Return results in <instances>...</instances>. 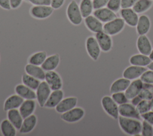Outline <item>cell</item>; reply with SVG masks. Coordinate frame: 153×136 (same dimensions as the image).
Listing matches in <instances>:
<instances>
[{
    "mask_svg": "<svg viewBox=\"0 0 153 136\" xmlns=\"http://www.w3.org/2000/svg\"><path fill=\"white\" fill-rule=\"evenodd\" d=\"M120 15L125 23L131 27H135L137 25L139 16L132 8H121L120 10Z\"/></svg>",
    "mask_w": 153,
    "mask_h": 136,
    "instance_id": "obj_13",
    "label": "cell"
},
{
    "mask_svg": "<svg viewBox=\"0 0 153 136\" xmlns=\"http://www.w3.org/2000/svg\"><path fill=\"white\" fill-rule=\"evenodd\" d=\"M140 133L143 136H152L153 125L143 120L142 122V129Z\"/></svg>",
    "mask_w": 153,
    "mask_h": 136,
    "instance_id": "obj_37",
    "label": "cell"
},
{
    "mask_svg": "<svg viewBox=\"0 0 153 136\" xmlns=\"http://www.w3.org/2000/svg\"><path fill=\"white\" fill-rule=\"evenodd\" d=\"M85 47L87 53L94 61H97L100 54V47L96 38L93 36L88 37L85 42Z\"/></svg>",
    "mask_w": 153,
    "mask_h": 136,
    "instance_id": "obj_6",
    "label": "cell"
},
{
    "mask_svg": "<svg viewBox=\"0 0 153 136\" xmlns=\"http://www.w3.org/2000/svg\"><path fill=\"white\" fill-rule=\"evenodd\" d=\"M140 78L144 83L153 84V71L146 70L140 77Z\"/></svg>",
    "mask_w": 153,
    "mask_h": 136,
    "instance_id": "obj_38",
    "label": "cell"
},
{
    "mask_svg": "<svg viewBox=\"0 0 153 136\" xmlns=\"http://www.w3.org/2000/svg\"><path fill=\"white\" fill-rule=\"evenodd\" d=\"M137 49L140 53L149 56L152 47L151 43L146 35H139L136 42Z\"/></svg>",
    "mask_w": 153,
    "mask_h": 136,
    "instance_id": "obj_16",
    "label": "cell"
},
{
    "mask_svg": "<svg viewBox=\"0 0 153 136\" xmlns=\"http://www.w3.org/2000/svg\"><path fill=\"white\" fill-rule=\"evenodd\" d=\"M137 0H121V8L132 7Z\"/></svg>",
    "mask_w": 153,
    "mask_h": 136,
    "instance_id": "obj_42",
    "label": "cell"
},
{
    "mask_svg": "<svg viewBox=\"0 0 153 136\" xmlns=\"http://www.w3.org/2000/svg\"><path fill=\"white\" fill-rule=\"evenodd\" d=\"M146 70H147V68L145 67H139L131 65L124 70L123 72V76L128 80H133L137 78H139L142 74Z\"/></svg>",
    "mask_w": 153,
    "mask_h": 136,
    "instance_id": "obj_11",
    "label": "cell"
},
{
    "mask_svg": "<svg viewBox=\"0 0 153 136\" xmlns=\"http://www.w3.org/2000/svg\"><path fill=\"white\" fill-rule=\"evenodd\" d=\"M47 58V53L45 52L41 51L33 54L29 59V64L35 65H41Z\"/></svg>",
    "mask_w": 153,
    "mask_h": 136,
    "instance_id": "obj_34",
    "label": "cell"
},
{
    "mask_svg": "<svg viewBox=\"0 0 153 136\" xmlns=\"http://www.w3.org/2000/svg\"><path fill=\"white\" fill-rule=\"evenodd\" d=\"M0 128L4 136H15L16 135V128L8 119L2 120Z\"/></svg>",
    "mask_w": 153,
    "mask_h": 136,
    "instance_id": "obj_31",
    "label": "cell"
},
{
    "mask_svg": "<svg viewBox=\"0 0 153 136\" xmlns=\"http://www.w3.org/2000/svg\"><path fill=\"white\" fill-rule=\"evenodd\" d=\"M23 101L24 99L19 95H12L5 100L4 104V110L8 111L11 109L18 108Z\"/></svg>",
    "mask_w": 153,
    "mask_h": 136,
    "instance_id": "obj_22",
    "label": "cell"
},
{
    "mask_svg": "<svg viewBox=\"0 0 153 136\" xmlns=\"http://www.w3.org/2000/svg\"><path fill=\"white\" fill-rule=\"evenodd\" d=\"M106 7L112 11L117 13L121 8V0H109Z\"/></svg>",
    "mask_w": 153,
    "mask_h": 136,
    "instance_id": "obj_39",
    "label": "cell"
},
{
    "mask_svg": "<svg viewBox=\"0 0 153 136\" xmlns=\"http://www.w3.org/2000/svg\"><path fill=\"white\" fill-rule=\"evenodd\" d=\"M118 123L122 131L130 135H136L141 132L142 122L139 119L118 116Z\"/></svg>",
    "mask_w": 153,
    "mask_h": 136,
    "instance_id": "obj_1",
    "label": "cell"
},
{
    "mask_svg": "<svg viewBox=\"0 0 153 136\" xmlns=\"http://www.w3.org/2000/svg\"><path fill=\"white\" fill-rule=\"evenodd\" d=\"M95 37L102 51L108 52L111 50L112 47V40L111 35L103 31H101L96 33Z\"/></svg>",
    "mask_w": 153,
    "mask_h": 136,
    "instance_id": "obj_10",
    "label": "cell"
},
{
    "mask_svg": "<svg viewBox=\"0 0 153 136\" xmlns=\"http://www.w3.org/2000/svg\"><path fill=\"white\" fill-rule=\"evenodd\" d=\"M60 57L58 54H54L47 57L41 65L42 68L45 71H53L59 65Z\"/></svg>",
    "mask_w": 153,
    "mask_h": 136,
    "instance_id": "obj_28",
    "label": "cell"
},
{
    "mask_svg": "<svg viewBox=\"0 0 153 136\" xmlns=\"http://www.w3.org/2000/svg\"><path fill=\"white\" fill-rule=\"evenodd\" d=\"M35 5H50L51 0H27Z\"/></svg>",
    "mask_w": 153,
    "mask_h": 136,
    "instance_id": "obj_43",
    "label": "cell"
},
{
    "mask_svg": "<svg viewBox=\"0 0 153 136\" xmlns=\"http://www.w3.org/2000/svg\"><path fill=\"white\" fill-rule=\"evenodd\" d=\"M150 27L151 22L149 18L146 15L140 16L136 25V31L138 35H146L149 31Z\"/></svg>",
    "mask_w": 153,
    "mask_h": 136,
    "instance_id": "obj_21",
    "label": "cell"
},
{
    "mask_svg": "<svg viewBox=\"0 0 153 136\" xmlns=\"http://www.w3.org/2000/svg\"><path fill=\"white\" fill-rule=\"evenodd\" d=\"M16 93L25 99H35L36 98L34 90L30 89L24 84H20L15 87Z\"/></svg>",
    "mask_w": 153,
    "mask_h": 136,
    "instance_id": "obj_19",
    "label": "cell"
},
{
    "mask_svg": "<svg viewBox=\"0 0 153 136\" xmlns=\"http://www.w3.org/2000/svg\"><path fill=\"white\" fill-rule=\"evenodd\" d=\"M37 119L35 115L31 114L24 119L22 126L19 130L20 133L26 134L31 132L35 127Z\"/></svg>",
    "mask_w": 153,
    "mask_h": 136,
    "instance_id": "obj_27",
    "label": "cell"
},
{
    "mask_svg": "<svg viewBox=\"0 0 153 136\" xmlns=\"http://www.w3.org/2000/svg\"><path fill=\"white\" fill-rule=\"evenodd\" d=\"M45 80L52 90L61 89L62 81L59 74L56 71H46Z\"/></svg>",
    "mask_w": 153,
    "mask_h": 136,
    "instance_id": "obj_12",
    "label": "cell"
},
{
    "mask_svg": "<svg viewBox=\"0 0 153 136\" xmlns=\"http://www.w3.org/2000/svg\"><path fill=\"white\" fill-rule=\"evenodd\" d=\"M150 101H151V110L153 111V97L151 98Z\"/></svg>",
    "mask_w": 153,
    "mask_h": 136,
    "instance_id": "obj_50",
    "label": "cell"
},
{
    "mask_svg": "<svg viewBox=\"0 0 153 136\" xmlns=\"http://www.w3.org/2000/svg\"><path fill=\"white\" fill-rule=\"evenodd\" d=\"M54 8L50 5H34L30 10L32 17L38 19H44L51 15Z\"/></svg>",
    "mask_w": 153,
    "mask_h": 136,
    "instance_id": "obj_9",
    "label": "cell"
},
{
    "mask_svg": "<svg viewBox=\"0 0 153 136\" xmlns=\"http://www.w3.org/2000/svg\"><path fill=\"white\" fill-rule=\"evenodd\" d=\"M23 0H10L11 8H17L22 4Z\"/></svg>",
    "mask_w": 153,
    "mask_h": 136,
    "instance_id": "obj_46",
    "label": "cell"
},
{
    "mask_svg": "<svg viewBox=\"0 0 153 136\" xmlns=\"http://www.w3.org/2000/svg\"><path fill=\"white\" fill-rule=\"evenodd\" d=\"M66 14L69 20L75 25H78L82 21V16L80 11L79 7L75 0H72L68 5L66 10Z\"/></svg>",
    "mask_w": 153,
    "mask_h": 136,
    "instance_id": "obj_2",
    "label": "cell"
},
{
    "mask_svg": "<svg viewBox=\"0 0 153 136\" xmlns=\"http://www.w3.org/2000/svg\"><path fill=\"white\" fill-rule=\"evenodd\" d=\"M131 100V104H133L134 106H136L142 100V99L139 95H137L134 97L133 98H132Z\"/></svg>",
    "mask_w": 153,
    "mask_h": 136,
    "instance_id": "obj_47",
    "label": "cell"
},
{
    "mask_svg": "<svg viewBox=\"0 0 153 136\" xmlns=\"http://www.w3.org/2000/svg\"><path fill=\"white\" fill-rule=\"evenodd\" d=\"M152 4V0H137L132 7V9L136 13L140 14L148 11Z\"/></svg>",
    "mask_w": 153,
    "mask_h": 136,
    "instance_id": "obj_30",
    "label": "cell"
},
{
    "mask_svg": "<svg viewBox=\"0 0 153 136\" xmlns=\"http://www.w3.org/2000/svg\"><path fill=\"white\" fill-rule=\"evenodd\" d=\"M63 92L61 89L53 90L44 104L46 108H54L63 99Z\"/></svg>",
    "mask_w": 153,
    "mask_h": 136,
    "instance_id": "obj_20",
    "label": "cell"
},
{
    "mask_svg": "<svg viewBox=\"0 0 153 136\" xmlns=\"http://www.w3.org/2000/svg\"><path fill=\"white\" fill-rule=\"evenodd\" d=\"M147 68L148 69L153 71V61H151V62L148 64V65L147 66Z\"/></svg>",
    "mask_w": 153,
    "mask_h": 136,
    "instance_id": "obj_48",
    "label": "cell"
},
{
    "mask_svg": "<svg viewBox=\"0 0 153 136\" xmlns=\"http://www.w3.org/2000/svg\"><path fill=\"white\" fill-rule=\"evenodd\" d=\"M65 0H51L50 5L54 9L60 8L64 4Z\"/></svg>",
    "mask_w": 153,
    "mask_h": 136,
    "instance_id": "obj_44",
    "label": "cell"
},
{
    "mask_svg": "<svg viewBox=\"0 0 153 136\" xmlns=\"http://www.w3.org/2000/svg\"><path fill=\"white\" fill-rule=\"evenodd\" d=\"M93 16L103 23L108 22L117 17L115 13L107 7L95 10L93 11Z\"/></svg>",
    "mask_w": 153,
    "mask_h": 136,
    "instance_id": "obj_15",
    "label": "cell"
},
{
    "mask_svg": "<svg viewBox=\"0 0 153 136\" xmlns=\"http://www.w3.org/2000/svg\"><path fill=\"white\" fill-rule=\"evenodd\" d=\"M151 62L149 56L141 53L132 55L129 59V62L132 65L139 67H147Z\"/></svg>",
    "mask_w": 153,
    "mask_h": 136,
    "instance_id": "obj_29",
    "label": "cell"
},
{
    "mask_svg": "<svg viewBox=\"0 0 153 136\" xmlns=\"http://www.w3.org/2000/svg\"><path fill=\"white\" fill-rule=\"evenodd\" d=\"M136 109L140 114L145 113L151 110V104L150 100L142 99L136 106Z\"/></svg>",
    "mask_w": 153,
    "mask_h": 136,
    "instance_id": "obj_35",
    "label": "cell"
},
{
    "mask_svg": "<svg viewBox=\"0 0 153 136\" xmlns=\"http://www.w3.org/2000/svg\"><path fill=\"white\" fill-rule=\"evenodd\" d=\"M25 71L26 74L39 80H45V72L42 68V67L38 65H35L30 64H27L25 67Z\"/></svg>",
    "mask_w": 153,
    "mask_h": 136,
    "instance_id": "obj_23",
    "label": "cell"
},
{
    "mask_svg": "<svg viewBox=\"0 0 153 136\" xmlns=\"http://www.w3.org/2000/svg\"><path fill=\"white\" fill-rule=\"evenodd\" d=\"M7 117L9 121L14 126L16 129L19 130L22 126L23 118L19 110L17 108L11 109L7 112Z\"/></svg>",
    "mask_w": 153,
    "mask_h": 136,
    "instance_id": "obj_24",
    "label": "cell"
},
{
    "mask_svg": "<svg viewBox=\"0 0 153 136\" xmlns=\"http://www.w3.org/2000/svg\"><path fill=\"white\" fill-rule=\"evenodd\" d=\"M143 82L140 78L133 80L130 82L129 86L125 90L124 93L128 99H131L136 96H137L143 89Z\"/></svg>",
    "mask_w": 153,
    "mask_h": 136,
    "instance_id": "obj_14",
    "label": "cell"
},
{
    "mask_svg": "<svg viewBox=\"0 0 153 136\" xmlns=\"http://www.w3.org/2000/svg\"><path fill=\"white\" fill-rule=\"evenodd\" d=\"M141 118L153 125V111L150 110L145 113L140 114Z\"/></svg>",
    "mask_w": 153,
    "mask_h": 136,
    "instance_id": "obj_41",
    "label": "cell"
},
{
    "mask_svg": "<svg viewBox=\"0 0 153 136\" xmlns=\"http://www.w3.org/2000/svg\"><path fill=\"white\" fill-rule=\"evenodd\" d=\"M36 107L34 99H26L19 107V111L23 119L32 114Z\"/></svg>",
    "mask_w": 153,
    "mask_h": 136,
    "instance_id": "obj_26",
    "label": "cell"
},
{
    "mask_svg": "<svg viewBox=\"0 0 153 136\" xmlns=\"http://www.w3.org/2000/svg\"><path fill=\"white\" fill-rule=\"evenodd\" d=\"M85 24L87 28L91 32L94 33H97L103 31V24L94 16L90 15L85 17L84 19Z\"/></svg>",
    "mask_w": 153,
    "mask_h": 136,
    "instance_id": "obj_18",
    "label": "cell"
},
{
    "mask_svg": "<svg viewBox=\"0 0 153 136\" xmlns=\"http://www.w3.org/2000/svg\"><path fill=\"white\" fill-rule=\"evenodd\" d=\"M152 93H153V86H152Z\"/></svg>",
    "mask_w": 153,
    "mask_h": 136,
    "instance_id": "obj_51",
    "label": "cell"
},
{
    "mask_svg": "<svg viewBox=\"0 0 153 136\" xmlns=\"http://www.w3.org/2000/svg\"><path fill=\"white\" fill-rule=\"evenodd\" d=\"M22 82L23 84L27 86V87H30V89L33 90H36L38 87L39 86L40 84V81L39 80L27 74H25L22 75Z\"/></svg>",
    "mask_w": 153,
    "mask_h": 136,
    "instance_id": "obj_33",
    "label": "cell"
},
{
    "mask_svg": "<svg viewBox=\"0 0 153 136\" xmlns=\"http://www.w3.org/2000/svg\"><path fill=\"white\" fill-rule=\"evenodd\" d=\"M131 80H128L124 77L120 78L115 80L110 87V92L111 93L120 92H125L129 86Z\"/></svg>",
    "mask_w": 153,
    "mask_h": 136,
    "instance_id": "obj_25",
    "label": "cell"
},
{
    "mask_svg": "<svg viewBox=\"0 0 153 136\" xmlns=\"http://www.w3.org/2000/svg\"><path fill=\"white\" fill-rule=\"evenodd\" d=\"M76 97H68L63 99L55 107L56 111L59 113H63L75 107L77 104Z\"/></svg>",
    "mask_w": 153,
    "mask_h": 136,
    "instance_id": "obj_17",
    "label": "cell"
},
{
    "mask_svg": "<svg viewBox=\"0 0 153 136\" xmlns=\"http://www.w3.org/2000/svg\"><path fill=\"white\" fill-rule=\"evenodd\" d=\"M102 106L104 111L111 117L117 119L119 116L118 105L110 96H104L101 100Z\"/></svg>",
    "mask_w": 153,
    "mask_h": 136,
    "instance_id": "obj_3",
    "label": "cell"
},
{
    "mask_svg": "<svg viewBox=\"0 0 153 136\" xmlns=\"http://www.w3.org/2000/svg\"><path fill=\"white\" fill-rule=\"evenodd\" d=\"M79 7L83 18L91 15L93 12V6L91 0H81Z\"/></svg>",
    "mask_w": 153,
    "mask_h": 136,
    "instance_id": "obj_32",
    "label": "cell"
},
{
    "mask_svg": "<svg viewBox=\"0 0 153 136\" xmlns=\"http://www.w3.org/2000/svg\"><path fill=\"white\" fill-rule=\"evenodd\" d=\"M84 110L81 107H74L62 113L61 119L68 123H74L81 120L84 116Z\"/></svg>",
    "mask_w": 153,
    "mask_h": 136,
    "instance_id": "obj_8",
    "label": "cell"
},
{
    "mask_svg": "<svg viewBox=\"0 0 153 136\" xmlns=\"http://www.w3.org/2000/svg\"><path fill=\"white\" fill-rule=\"evenodd\" d=\"M51 89L45 81L40 83L36 92V99L40 107H44V104L51 94Z\"/></svg>",
    "mask_w": 153,
    "mask_h": 136,
    "instance_id": "obj_5",
    "label": "cell"
},
{
    "mask_svg": "<svg viewBox=\"0 0 153 136\" xmlns=\"http://www.w3.org/2000/svg\"><path fill=\"white\" fill-rule=\"evenodd\" d=\"M119 116H121L125 117L133 118L140 119L141 118L140 114L134 106L131 103H124L118 105Z\"/></svg>",
    "mask_w": 153,
    "mask_h": 136,
    "instance_id": "obj_7",
    "label": "cell"
},
{
    "mask_svg": "<svg viewBox=\"0 0 153 136\" xmlns=\"http://www.w3.org/2000/svg\"><path fill=\"white\" fill-rule=\"evenodd\" d=\"M109 0H93V6L94 10L103 8L106 6Z\"/></svg>",
    "mask_w": 153,
    "mask_h": 136,
    "instance_id": "obj_40",
    "label": "cell"
},
{
    "mask_svg": "<svg viewBox=\"0 0 153 136\" xmlns=\"http://www.w3.org/2000/svg\"><path fill=\"white\" fill-rule=\"evenodd\" d=\"M111 97L118 105L127 102L128 100L124 92L113 93H112Z\"/></svg>",
    "mask_w": 153,
    "mask_h": 136,
    "instance_id": "obj_36",
    "label": "cell"
},
{
    "mask_svg": "<svg viewBox=\"0 0 153 136\" xmlns=\"http://www.w3.org/2000/svg\"><path fill=\"white\" fill-rule=\"evenodd\" d=\"M149 58L151 59V61H153V48H152V50H151L150 54L149 55Z\"/></svg>",
    "mask_w": 153,
    "mask_h": 136,
    "instance_id": "obj_49",
    "label": "cell"
},
{
    "mask_svg": "<svg viewBox=\"0 0 153 136\" xmlns=\"http://www.w3.org/2000/svg\"><path fill=\"white\" fill-rule=\"evenodd\" d=\"M125 22L122 18H115L105 23L103 26V31L109 35H116L124 29Z\"/></svg>",
    "mask_w": 153,
    "mask_h": 136,
    "instance_id": "obj_4",
    "label": "cell"
},
{
    "mask_svg": "<svg viewBox=\"0 0 153 136\" xmlns=\"http://www.w3.org/2000/svg\"><path fill=\"white\" fill-rule=\"evenodd\" d=\"M0 7L5 10H10L11 7L10 0H0Z\"/></svg>",
    "mask_w": 153,
    "mask_h": 136,
    "instance_id": "obj_45",
    "label": "cell"
}]
</instances>
